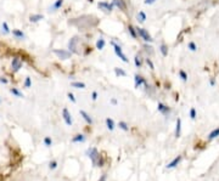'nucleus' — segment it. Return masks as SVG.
Segmentation results:
<instances>
[{
  "label": "nucleus",
  "instance_id": "nucleus-1",
  "mask_svg": "<svg viewBox=\"0 0 219 181\" xmlns=\"http://www.w3.org/2000/svg\"><path fill=\"white\" fill-rule=\"evenodd\" d=\"M87 154L88 157L90 158V161L93 162V164L95 167H99V168H102L105 165V162H106V158L104 156V153H100L98 151V148L95 147H92L87 151Z\"/></svg>",
  "mask_w": 219,
  "mask_h": 181
},
{
  "label": "nucleus",
  "instance_id": "nucleus-2",
  "mask_svg": "<svg viewBox=\"0 0 219 181\" xmlns=\"http://www.w3.org/2000/svg\"><path fill=\"white\" fill-rule=\"evenodd\" d=\"M92 21H96V18L95 17H92V16H89V18H88V21H85L84 20V16L83 17H79V18H74L73 21H71L70 23H72V24H76L78 28H81V29H85V23H87V26L90 28V27H94V26H96L98 23H92Z\"/></svg>",
  "mask_w": 219,
  "mask_h": 181
},
{
  "label": "nucleus",
  "instance_id": "nucleus-3",
  "mask_svg": "<svg viewBox=\"0 0 219 181\" xmlns=\"http://www.w3.org/2000/svg\"><path fill=\"white\" fill-rule=\"evenodd\" d=\"M78 41H79V38L78 37H73L71 40H70V43H68V49H70V51L71 52H73V54H81V51L78 50Z\"/></svg>",
  "mask_w": 219,
  "mask_h": 181
},
{
  "label": "nucleus",
  "instance_id": "nucleus-4",
  "mask_svg": "<svg viewBox=\"0 0 219 181\" xmlns=\"http://www.w3.org/2000/svg\"><path fill=\"white\" fill-rule=\"evenodd\" d=\"M136 33L145 40V41H147V43H151L153 39L151 38V35L149 34V32L146 30V29H144V28H136Z\"/></svg>",
  "mask_w": 219,
  "mask_h": 181
},
{
  "label": "nucleus",
  "instance_id": "nucleus-5",
  "mask_svg": "<svg viewBox=\"0 0 219 181\" xmlns=\"http://www.w3.org/2000/svg\"><path fill=\"white\" fill-rule=\"evenodd\" d=\"M112 45H113V49H114V52H116V55L123 61V62H128V59H127V56L123 54V51H122V49H120V46L119 45H117L116 43H113L112 41Z\"/></svg>",
  "mask_w": 219,
  "mask_h": 181
},
{
  "label": "nucleus",
  "instance_id": "nucleus-6",
  "mask_svg": "<svg viewBox=\"0 0 219 181\" xmlns=\"http://www.w3.org/2000/svg\"><path fill=\"white\" fill-rule=\"evenodd\" d=\"M54 54L59 56V59L61 60H68L71 57V51H67V50H54Z\"/></svg>",
  "mask_w": 219,
  "mask_h": 181
},
{
  "label": "nucleus",
  "instance_id": "nucleus-7",
  "mask_svg": "<svg viewBox=\"0 0 219 181\" xmlns=\"http://www.w3.org/2000/svg\"><path fill=\"white\" fill-rule=\"evenodd\" d=\"M62 118H63L65 123H66L68 126H71V125L73 124V120H72L71 113L68 112V109H67V108H63V109H62Z\"/></svg>",
  "mask_w": 219,
  "mask_h": 181
},
{
  "label": "nucleus",
  "instance_id": "nucleus-8",
  "mask_svg": "<svg viewBox=\"0 0 219 181\" xmlns=\"http://www.w3.org/2000/svg\"><path fill=\"white\" fill-rule=\"evenodd\" d=\"M157 109H158V112L162 113L163 115H169V113H171V108H169L167 105L162 103V102H158V105H157Z\"/></svg>",
  "mask_w": 219,
  "mask_h": 181
},
{
  "label": "nucleus",
  "instance_id": "nucleus-9",
  "mask_svg": "<svg viewBox=\"0 0 219 181\" xmlns=\"http://www.w3.org/2000/svg\"><path fill=\"white\" fill-rule=\"evenodd\" d=\"M21 67H22V61H21L18 57H15V59L12 60V62H11V69H12V72H17Z\"/></svg>",
  "mask_w": 219,
  "mask_h": 181
},
{
  "label": "nucleus",
  "instance_id": "nucleus-10",
  "mask_svg": "<svg viewBox=\"0 0 219 181\" xmlns=\"http://www.w3.org/2000/svg\"><path fill=\"white\" fill-rule=\"evenodd\" d=\"M134 82H135V88H139L140 85H146V84H147L146 80H145V78L141 77V76H139V74H135V76H134Z\"/></svg>",
  "mask_w": 219,
  "mask_h": 181
},
{
  "label": "nucleus",
  "instance_id": "nucleus-11",
  "mask_svg": "<svg viewBox=\"0 0 219 181\" xmlns=\"http://www.w3.org/2000/svg\"><path fill=\"white\" fill-rule=\"evenodd\" d=\"M98 6H99L101 10H105V11H107V12H111L112 9H113V4H112V2L109 4V2H106V1H101V2H99Z\"/></svg>",
  "mask_w": 219,
  "mask_h": 181
},
{
  "label": "nucleus",
  "instance_id": "nucleus-12",
  "mask_svg": "<svg viewBox=\"0 0 219 181\" xmlns=\"http://www.w3.org/2000/svg\"><path fill=\"white\" fill-rule=\"evenodd\" d=\"M180 162H181V156H177L171 163L167 164V169H173V168H175Z\"/></svg>",
  "mask_w": 219,
  "mask_h": 181
},
{
  "label": "nucleus",
  "instance_id": "nucleus-13",
  "mask_svg": "<svg viewBox=\"0 0 219 181\" xmlns=\"http://www.w3.org/2000/svg\"><path fill=\"white\" fill-rule=\"evenodd\" d=\"M181 135V119L178 118L177 119V125H175V137H180Z\"/></svg>",
  "mask_w": 219,
  "mask_h": 181
},
{
  "label": "nucleus",
  "instance_id": "nucleus-14",
  "mask_svg": "<svg viewBox=\"0 0 219 181\" xmlns=\"http://www.w3.org/2000/svg\"><path fill=\"white\" fill-rule=\"evenodd\" d=\"M79 113H81V115L84 118V120H85V122H87L89 125H92V124H93V119H92V117H90V115H89V114H88L85 111L81 109V112H79Z\"/></svg>",
  "mask_w": 219,
  "mask_h": 181
},
{
  "label": "nucleus",
  "instance_id": "nucleus-15",
  "mask_svg": "<svg viewBox=\"0 0 219 181\" xmlns=\"http://www.w3.org/2000/svg\"><path fill=\"white\" fill-rule=\"evenodd\" d=\"M71 141H72L73 144H77V142H84V141H85V136H84L83 134H77L76 136L72 137Z\"/></svg>",
  "mask_w": 219,
  "mask_h": 181
},
{
  "label": "nucleus",
  "instance_id": "nucleus-16",
  "mask_svg": "<svg viewBox=\"0 0 219 181\" xmlns=\"http://www.w3.org/2000/svg\"><path fill=\"white\" fill-rule=\"evenodd\" d=\"M112 4H113V6H117L119 10H125V4L123 0H113Z\"/></svg>",
  "mask_w": 219,
  "mask_h": 181
},
{
  "label": "nucleus",
  "instance_id": "nucleus-17",
  "mask_svg": "<svg viewBox=\"0 0 219 181\" xmlns=\"http://www.w3.org/2000/svg\"><path fill=\"white\" fill-rule=\"evenodd\" d=\"M62 4H63V0H56V1L54 2V5L50 7V11H56V10H59V9L62 6Z\"/></svg>",
  "mask_w": 219,
  "mask_h": 181
},
{
  "label": "nucleus",
  "instance_id": "nucleus-18",
  "mask_svg": "<svg viewBox=\"0 0 219 181\" xmlns=\"http://www.w3.org/2000/svg\"><path fill=\"white\" fill-rule=\"evenodd\" d=\"M218 136H219V126L210 133V135H208V140H214V139L218 137Z\"/></svg>",
  "mask_w": 219,
  "mask_h": 181
},
{
  "label": "nucleus",
  "instance_id": "nucleus-19",
  "mask_svg": "<svg viewBox=\"0 0 219 181\" xmlns=\"http://www.w3.org/2000/svg\"><path fill=\"white\" fill-rule=\"evenodd\" d=\"M44 18V16L43 15H32L31 17H29V21L31 22H38V21H40V20H43Z\"/></svg>",
  "mask_w": 219,
  "mask_h": 181
},
{
  "label": "nucleus",
  "instance_id": "nucleus-20",
  "mask_svg": "<svg viewBox=\"0 0 219 181\" xmlns=\"http://www.w3.org/2000/svg\"><path fill=\"white\" fill-rule=\"evenodd\" d=\"M105 39L104 38H100L98 41H96V49H99V50H102L104 48H105Z\"/></svg>",
  "mask_w": 219,
  "mask_h": 181
},
{
  "label": "nucleus",
  "instance_id": "nucleus-21",
  "mask_svg": "<svg viewBox=\"0 0 219 181\" xmlns=\"http://www.w3.org/2000/svg\"><path fill=\"white\" fill-rule=\"evenodd\" d=\"M106 126H107V129L111 130V131L114 129V122H113V119H111V118H106Z\"/></svg>",
  "mask_w": 219,
  "mask_h": 181
},
{
  "label": "nucleus",
  "instance_id": "nucleus-22",
  "mask_svg": "<svg viewBox=\"0 0 219 181\" xmlns=\"http://www.w3.org/2000/svg\"><path fill=\"white\" fill-rule=\"evenodd\" d=\"M12 34H13L16 38H18V39H23V38H24V34H23L21 30H18V29H13V30H12Z\"/></svg>",
  "mask_w": 219,
  "mask_h": 181
},
{
  "label": "nucleus",
  "instance_id": "nucleus-23",
  "mask_svg": "<svg viewBox=\"0 0 219 181\" xmlns=\"http://www.w3.org/2000/svg\"><path fill=\"white\" fill-rule=\"evenodd\" d=\"M128 32H129V34L133 37V38H136L138 37V33H136V29L133 27V26H129L128 27Z\"/></svg>",
  "mask_w": 219,
  "mask_h": 181
},
{
  "label": "nucleus",
  "instance_id": "nucleus-24",
  "mask_svg": "<svg viewBox=\"0 0 219 181\" xmlns=\"http://www.w3.org/2000/svg\"><path fill=\"white\" fill-rule=\"evenodd\" d=\"M134 63H135V66L136 67H141V63H142V60H141V57L139 56V55H135V57H134Z\"/></svg>",
  "mask_w": 219,
  "mask_h": 181
},
{
  "label": "nucleus",
  "instance_id": "nucleus-25",
  "mask_svg": "<svg viewBox=\"0 0 219 181\" xmlns=\"http://www.w3.org/2000/svg\"><path fill=\"white\" fill-rule=\"evenodd\" d=\"M145 20H146V15H145V12L144 11H140L139 13H138V21L139 22H145Z\"/></svg>",
  "mask_w": 219,
  "mask_h": 181
},
{
  "label": "nucleus",
  "instance_id": "nucleus-26",
  "mask_svg": "<svg viewBox=\"0 0 219 181\" xmlns=\"http://www.w3.org/2000/svg\"><path fill=\"white\" fill-rule=\"evenodd\" d=\"M114 73H116V76H120V77H125L127 76V73H125V71H123L122 68H114Z\"/></svg>",
  "mask_w": 219,
  "mask_h": 181
},
{
  "label": "nucleus",
  "instance_id": "nucleus-27",
  "mask_svg": "<svg viewBox=\"0 0 219 181\" xmlns=\"http://www.w3.org/2000/svg\"><path fill=\"white\" fill-rule=\"evenodd\" d=\"M10 91H11V94H13L16 97H23V94H22L20 90H17L16 88H11Z\"/></svg>",
  "mask_w": 219,
  "mask_h": 181
},
{
  "label": "nucleus",
  "instance_id": "nucleus-28",
  "mask_svg": "<svg viewBox=\"0 0 219 181\" xmlns=\"http://www.w3.org/2000/svg\"><path fill=\"white\" fill-rule=\"evenodd\" d=\"M72 87H73V88H77V89H84V88H85V84H84V83H81V82H74V83H72Z\"/></svg>",
  "mask_w": 219,
  "mask_h": 181
},
{
  "label": "nucleus",
  "instance_id": "nucleus-29",
  "mask_svg": "<svg viewBox=\"0 0 219 181\" xmlns=\"http://www.w3.org/2000/svg\"><path fill=\"white\" fill-rule=\"evenodd\" d=\"M118 126H119L122 130H124V131H128V130H129V125H128L125 122H119V123H118Z\"/></svg>",
  "mask_w": 219,
  "mask_h": 181
},
{
  "label": "nucleus",
  "instance_id": "nucleus-30",
  "mask_svg": "<svg viewBox=\"0 0 219 181\" xmlns=\"http://www.w3.org/2000/svg\"><path fill=\"white\" fill-rule=\"evenodd\" d=\"M160 50H161V52H162L163 56H167V55H168V48H167L164 44H162V45L160 46Z\"/></svg>",
  "mask_w": 219,
  "mask_h": 181
},
{
  "label": "nucleus",
  "instance_id": "nucleus-31",
  "mask_svg": "<svg viewBox=\"0 0 219 181\" xmlns=\"http://www.w3.org/2000/svg\"><path fill=\"white\" fill-rule=\"evenodd\" d=\"M57 165H59L57 161H51V162L49 163V169H50V170H55V169L57 168Z\"/></svg>",
  "mask_w": 219,
  "mask_h": 181
},
{
  "label": "nucleus",
  "instance_id": "nucleus-32",
  "mask_svg": "<svg viewBox=\"0 0 219 181\" xmlns=\"http://www.w3.org/2000/svg\"><path fill=\"white\" fill-rule=\"evenodd\" d=\"M44 145L46 146V147H50L51 145H52V140L49 137V136H46V137H44Z\"/></svg>",
  "mask_w": 219,
  "mask_h": 181
},
{
  "label": "nucleus",
  "instance_id": "nucleus-33",
  "mask_svg": "<svg viewBox=\"0 0 219 181\" xmlns=\"http://www.w3.org/2000/svg\"><path fill=\"white\" fill-rule=\"evenodd\" d=\"M179 76H180V78H181V80L183 82H186L188 80V74L181 69V71H179Z\"/></svg>",
  "mask_w": 219,
  "mask_h": 181
},
{
  "label": "nucleus",
  "instance_id": "nucleus-34",
  "mask_svg": "<svg viewBox=\"0 0 219 181\" xmlns=\"http://www.w3.org/2000/svg\"><path fill=\"white\" fill-rule=\"evenodd\" d=\"M189 49H190L191 51H196V50H197V46H196V44H195L194 41H190V43H189Z\"/></svg>",
  "mask_w": 219,
  "mask_h": 181
},
{
  "label": "nucleus",
  "instance_id": "nucleus-35",
  "mask_svg": "<svg viewBox=\"0 0 219 181\" xmlns=\"http://www.w3.org/2000/svg\"><path fill=\"white\" fill-rule=\"evenodd\" d=\"M31 85H32L31 78H29V77H27V78H26V80H24V87H26V88H31Z\"/></svg>",
  "mask_w": 219,
  "mask_h": 181
},
{
  "label": "nucleus",
  "instance_id": "nucleus-36",
  "mask_svg": "<svg viewBox=\"0 0 219 181\" xmlns=\"http://www.w3.org/2000/svg\"><path fill=\"white\" fill-rule=\"evenodd\" d=\"M190 118H191V119H195V118H196V109H195V108H191V109H190Z\"/></svg>",
  "mask_w": 219,
  "mask_h": 181
},
{
  "label": "nucleus",
  "instance_id": "nucleus-37",
  "mask_svg": "<svg viewBox=\"0 0 219 181\" xmlns=\"http://www.w3.org/2000/svg\"><path fill=\"white\" fill-rule=\"evenodd\" d=\"M146 63H147V66H149L151 69H155V66H153V63H152V61H151L150 59H146Z\"/></svg>",
  "mask_w": 219,
  "mask_h": 181
},
{
  "label": "nucleus",
  "instance_id": "nucleus-38",
  "mask_svg": "<svg viewBox=\"0 0 219 181\" xmlns=\"http://www.w3.org/2000/svg\"><path fill=\"white\" fill-rule=\"evenodd\" d=\"M67 97H68L72 102H76V97H74V95H73L72 92H68V94H67Z\"/></svg>",
  "mask_w": 219,
  "mask_h": 181
},
{
  "label": "nucleus",
  "instance_id": "nucleus-39",
  "mask_svg": "<svg viewBox=\"0 0 219 181\" xmlns=\"http://www.w3.org/2000/svg\"><path fill=\"white\" fill-rule=\"evenodd\" d=\"M2 29H4V32H5V33H9V32H10V29H9V27H7V23H6V22H4V23H2Z\"/></svg>",
  "mask_w": 219,
  "mask_h": 181
},
{
  "label": "nucleus",
  "instance_id": "nucleus-40",
  "mask_svg": "<svg viewBox=\"0 0 219 181\" xmlns=\"http://www.w3.org/2000/svg\"><path fill=\"white\" fill-rule=\"evenodd\" d=\"M92 98H93L94 101H95V100H98V92H96V91H94V92L92 94Z\"/></svg>",
  "mask_w": 219,
  "mask_h": 181
},
{
  "label": "nucleus",
  "instance_id": "nucleus-41",
  "mask_svg": "<svg viewBox=\"0 0 219 181\" xmlns=\"http://www.w3.org/2000/svg\"><path fill=\"white\" fill-rule=\"evenodd\" d=\"M210 84H211V87H214V85H216V79H214V78H211V79H210Z\"/></svg>",
  "mask_w": 219,
  "mask_h": 181
},
{
  "label": "nucleus",
  "instance_id": "nucleus-42",
  "mask_svg": "<svg viewBox=\"0 0 219 181\" xmlns=\"http://www.w3.org/2000/svg\"><path fill=\"white\" fill-rule=\"evenodd\" d=\"M106 179H107V176H106V174H104V175L100 176V179H99L98 181H106Z\"/></svg>",
  "mask_w": 219,
  "mask_h": 181
},
{
  "label": "nucleus",
  "instance_id": "nucleus-43",
  "mask_svg": "<svg viewBox=\"0 0 219 181\" xmlns=\"http://www.w3.org/2000/svg\"><path fill=\"white\" fill-rule=\"evenodd\" d=\"M156 0H145V4L146 5H150V4H153Z\"/></svg>",
  "mask_w": 219,
  "mask_h": 181
},
{
  "label": "nucleus",
  "instance_id": "nucleus-44",
  "mask_svg": "<svg viewBox=\"0 0 219 181\" xmlns=\"http://www.w3.org/2000/svg\"><path fill=\"white\" fill-rule=\"evenodd\" d=\"M0 83H4V84H6V83H7V79H5V78H0Z\"/></svg>",
  "mask_w": 219,
  "mask_h": 181
},
{
  "label": "nucleus",
  "instance_id": "nucleus-45",
  "mask_svg": "<svg viewBox=\"0 0 219 181\" xmlns=\"http://www.w3.org/2000/svg\"><path fill=\"white\" fill-rule=\"evenodd\" d=\"M111 102H112V105H117V100H116V98H112Z\"/></svg>",
  "mask_w": 219,
  "mask_h": 181
},
{
  "label": "nucleus",
  "instance_id": "nucleus-46",
  "mask_svg": "<svg viewBox=\"0 0 219 181\" xmlns=\"http://www.w3.org/2000/svg\"><path fill=\"white\" fill-rule=\"evenodd\" d=\"M5 180V176L2 175V174H0V181H4Z\"/></svg>",
  "mask_w": 219,
  "mask_h": 181
},
{
  "label": "nucleus",
  "instance_id": "nucleus-47",
  "mask_svg": "<svg viewBox=\"0 0 219 181\" xmlns=\"http://www.w3.org/2000/svg\"><path fill=\"white\" fill-rule=\"evenodd\" d=\"M0 103H1V98H0Z\"/></svg>",
  "mask_w": 219,
  "mask_h": 181
}]
</instances>
